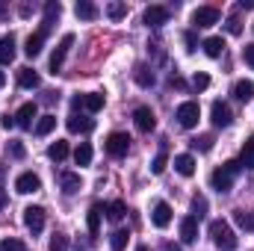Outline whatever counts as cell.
Listing matches in <instances>:
<instances>
[{
	"label": "cell",
	"instance_id": "cell-28",
	"mask_svg": "<svg viewBox=\"0 0 254 251\" xmlns=\"http://www.w3.org/2000/svg\"><path fill=\"white\" fill-rule=\"evenodd\" d=\"M18 83H21L24 89H36L42 80H39V74H36L33 68H21V71H18Z\"/></svg>",
	"mask_w": 254,
	"mask_h": 251
},
{
	"label": "cell",
	"instance_id": "cell-19",
	"mask_svg": "<svg viewBox=\"0 0 254 251\" xmlns=\"http://www.w3.org/2000/svg\"><path fill=\"white\" fill-rule=\"evenodd\" d=\"M181 240H184L187 246L198 240V219H195V216H187V219L181 222Z\"/></svg>",
	"mask_w": 254,
	"mask_h": 251
},
{
	"label": "cell",
	"instance_id": "cell-11",
	"mask_svg": "<svg viewBox=\"0 0 254 251\" xmlns=\"http://www.w3.org/2000/svg\"><path fill=\"white\" fill-rule=\"evenodd\" d=\"M104 95L101 92H89V95H80V98H74V107H80V110H86V113H98V110H104Z\"/></svg>",
	"mask_w": 254,
	"mask_h": 251
},
{
	"label": "cell",
	"instance_id": "cell-26",
	"mask_svg": "<svg viewBox=\"0 0 254 251\" xmlns=\"http://www.w3.org/2000/svg\"><path fill=\"white\" fill-rule=\"evenodd\" d=\"M92 127H95V122L86 119V116H71V119H68V130H71V133H89Z\"/></svg>",
	"mask_w": 254,
	"mask_h": 251
},
{
	"label": "cell",
	"instance_id": "cell-20",
	"mask_svg": "<svg viewBox=\"0 0 254 251\" xmlns=\"http://www.w3.org/2000/svg\"><path fill=\"white\" fill-rule=\"evenodd\" d=\"M45 36H48V33H42V30H39V33H33V36L27 39V45H24V54H27L30 60H36V57L42 54V45H45Z\"/></svg>",
	"mask_w": 254,
	"mask_h": 251
},
{
	"label": "cell",
	"instance_id": "cell-33",
	"mask_svg": "<svg viewBox=\"0 0 254 251\" xmlns=\"http://www.w3.org/2000/svg\"><path fill=\"white\" fill-rule=\"evenodd\" d=\"M127 240H130V234L127 231H113V237H110V246H113V251H125L127 249Z\"/></svg>",
	"mask_w": 254,
	"mask_h": 251
},
{
	"label": "cell",
	"instance_id": "cell-8",
	"mask_svg": "<svg viewBox=\"0 0 254 251\" xmlns=\"http://www.w3.org/2000/svg\"><path fill=\"white\" fill-rule=\"evenodd\" d=\"M192 24L195 27H213V24H219V9L216 6H198L192 12Z\"/></svg>",
	"mask_w": 254,
	"mask_h": 251
},
{
	"label": "cell",
	"instance_id": "cell-31",
	"mask_svg": "<svg viewBox=\"0 0 254 251\" xmlns=\"http://www.w3.org/2000/svg\"><path fill=\"white\" fill-rule=\"evenodd\" d=\"M48 157L51 160H57V163H63L65 157H68V142H63V139H57L51 148H48Z\"/></svg>",
	"mask_w": 254,
	"mask_h": 251
},
{
	"label": "cell",
	"instance_id": "cell-49",
	"mask_svg": "<svg viewBox=\"0 0 254 251\" xmlns=\"http://www.w3.org/2000/svg\"><path fill=\"white\" fill-rule=\"evenodd\" d=\"M163 251H181V249H178L175 243H166V246H163Z\"/></svg>",
	"mask_w": 254,
	"mask_h": 251
},
{
	"label": "cell",
	"instance_id": "cell-47",
	"mask_svg": "<svg viewBox=\"0 0 254 251\" xmlns=\"http://www.w3.org/2000/svg\"><path fill=\"white\" fill-rule=\"evenodd\" d=\"M172 86H175V89H187V83H184L181 77H172Z\"/></svg>",
	"mask_w": 254,
	"mask_h": 251
},
{
	"label": "cell",
	"instance_id": "cell-43",
	"mask_svg": "<svg viewBox=\"0 0 254 251\" xmlns=\"http://www.w3.org/2000/svg\"><path fill=\"white\" fill-rule=\"evenodd\" d=\"M228 33H231V36H240V33H243L240 18H228Z\"/></svg>",
	"mask_w": 254,
	"mask_h": 251
},
{
	"label": "cell",
	"instance_id": "cell-30",
	"mask_svg": "<svg viewBox=\"0 0 254 251\" xmlns=\"http://www.w3.org/2000/svg\"><path fill=\"white\" fill-rule=\"evenodd\" d=\"M74 163H77V166H89V163H92V145H89V142H80V145H77Z\"/></svg>",
	"mask_w": 254,
	"mask_h": 251
},
{
	"label": "cell",
	"instance_id": "cell-34",
	"mask_svg": "<svg viewBox=\"0 0 254 251\" xmlns=\"http://www.w3.org/2000/svg\"><path fill=\"white\" fill-rule=\"evenodd\" d=\"M234 222L243 228V231H254V213H246V210H237L234 213Z\"/></svg>",
	"mask_w": 254,
	"mask_h": 251
},
{
	"label": "cell",
	"instance_id": "cell-10",
	"mask_svg": "<svg viewBox=\"0 0 254 251\" xmlns=\"http://www.w3.org/2000/svg\"><path fill=\"white\" fill-rule=\"evenodd\" d=\"M210 116H213V125L216 127H231V122H234V113H231V107L225 101H213Z\"/></svg>",
	"mask_w": 254,
	"mask_h": 251
},
{
	"label": "cell",
	"instance_id": "cell-13",
	"mask_svg": "<svg viewBox=\"0 0 254 251\" xmlns=\"http://www.w3.org/2000/svg\"><path fill=\"white\" fill-rule=\"evenodd\" d=\"M151 222H154V228H169L172 225V207L166 204V201H157L154 204V213H151Z\"/></svg>",
	"mask_w": 254,
	"mask_h": 251
},
{
	"label": "cell",
	"instance_id": "cell-41",
	"mask_svg": "<svg viewBox=\"0 0 254 251\" xmlns=\"http://www.w3.org/2000/svg\"><path fill=\"white\" fill-rule=\"evenodd\" d=\"M68 249V237L65 234H54L51 237V251H65Z\"/></svg>",
	"mask_w": 254,
	"mask_h": 251
},
{
	"label": "cell",
	"instance_id": "cell-53",
	"mask_svg": "<svg viewBox=\"0 0 254 251\" xmlns=\"http://www.w3.org/2000/svg\"><path fill=\"white\" fill-rule=\"evenodd\" d=\"M136 251H148V246H139V249H136Z\"/></svg>",
	"mask_w": 254,
	"mask_h": 251
},
{
	"label": "cell",
	"instance_id": "cell-46",
	"mask_svg": "<svg viewBox=\"0 0 254 251\" xmlns=\"http://www.w3.org/2000/svg\"><path fill=\"white\" fill-rule=\"evenodd\" d=\"M0 125L6 127V130H9V127H15V116H6V119H3V122H0Z\"/></svg>",
	"mask_w": 254,
	"mask_h": 251
},
{
	"label": "cell",
	"instance_id": "cell-45",
	"mask_svg": "<svg viewBox=\"0 0 254 251\" xmlns=\"http://www.w3.org/2000/svg\"><path fill=\"white\" fill-rule=\"evenodd\" d=\"M184 42H187V51H195V48H198V42H195V33H187V36H184Z\"/></svg>",
	"mask_w": 254,
	"mask_h": 251
},
{
	"label": "cell",
	"instance_id": "cell-4",
	"mask_svg": "<svg viewBox=\"0 0 254 251\" xmlns=\"http://www.w3.org/2000/svg\"><path fill=\"white\" fill-rule=\"evenodd\" d=\"M175 119H178V125L192 130V127L198 125V119H201V107L195 104V101H184L181 107H178V113H175Z\"/></svg>",
	"mask_w": 254,
	"mask_h": 251
},
{
	"label": "cell",
	"instance_id": "cell-40",
	"mask_svg": "<svg viewBox=\"0 0 254 251\" xmlns=\"http://www.w3.org/2000/svg\"><path fill=\"white\" fill-rule=\"evenodd\" d=\"M204 210H207V198H204V195H195V198H192V213H195V219H201Z\"/></svg>",
	"mask_w": 254,
	"mask_h": 251
},
{
	"label": "cell",
	"instance_id": "cell-7",
	"mask_svg": "<svg viewBox=\"0 0 254 251\" xmlns=\"http://www.w3.org/2000/svg\"><path fill=\"white\" fill-rule=\"evenodd\" d=\"M133 125L139 127L142 133H151V130L157 127V116H154V110H151V107H136V110H133Z\"/></svg>",
	"mask_w": 254,
	"mask_h": 251
},
{
	"label": "cell",
	"instance_id": "cell-44",
	"mask_svg": "<svg viewBox=\"0 0 254 251\" xmlns=\"http://www.w3.org/2000/svg\"><path fill=\"white\" fill-rule=\"evenodd\" d=\"M243 60H246V65L254 68V45H246V48H243Z\"/></svg>",
	"mask_w": 254,
	"mask_h": 251
},
{
	"label": "cell",
	"instance_id": "cell-21",
	"mask_svg": "<svg viewBox=\"0 0 254 251\" xmlns=\"http://www.w3.org/2000/svg\"><path fill=\"white\" fill-rule=\"evenodd\" d=\"M12 60H15V36L9 33L0 39V65H9Z\"/></svg>",
	"mask_w": 254,
	"mask_h": 251
},
{
	"label": "cell",
	"instance_id": "cell-29",
	"mask_svg": "<svg viewBox=\"0 0 254 251\" xmlns=\"http://www.w3.org/2000/svg\"><path fill=\"white\" fill-rule=\"evenodd\" d=\"M104 213H107V219H110V222H122V219L127 216V204H125V201H113Z\"/></svg>",
	"mask_w": 254,
	"mask_h": 251
},
{
	"label": "cell",
	"instance_id": "cell-36",
	"mask_svg": "<svg viewBox=\"0 0 254 251\" xmlns=\"http://www.w3.org/2000/svg\"><path fill=\"white\" fill-rule=\"evenodd\" d=\"M166 169H169V157H166V151H160V154L154 157V163H151V172H154V175H163Z\"/></svg>",
	"mask_w": 254,
	"mask_h": 251
},
{
	"label": "cell",
	"instance_id": "cell-3",
	"mask_svg": "<svg viewBox=\"0 0 254 251\" xmlns=\"http://www.w3.org/2000/svg\"><path fill=\"white\" fill-rule=\"evenodd\" d=\"M71 45H74V33H65L63 39H60V45L54 48V54H51V74H60V71H63L65 57H68Z\"/></svg>",
	"mask_w": 254,
	"mask_h": 251
},
{
	"label": "cell",
	"instance_id": "cell-1",
	"mask_svg": "<svg viewBox=\"0 0 254 251\" xmlns=\"http://www.w3.org/2000/svg\"><path fill=\"white\" fill-rule=\"evenodd\" d=\"M210 237H213L216 249H222V251H237V246H240L237 234L231 231V225H228L225 219H216V222H210Z\"/></svg>",
	"mask_w": 254,
	"mask_h": 251
},
{
	"label": "cell",
	"instance_id": "cell-52",
	"mask_svg": "<svg viewBox=\"0 0 254 251\" xmlns=\"http://www.w3.org/2000/svg\"><path fill=\"white\" fill-rule=\"evenodd\" d=\"M3 15H6V6H3V3H0V18H3Z\"/></svg>",
	"mask_w": 254,
	"mask_h": 251
},
{
	"label": "cell",
	"instance_id": "cell-23",
	"mask_svg": "<svg viewBox=\"0 0 254 251\" xmlns=\"http://www.w3.org/2000/svg\"><path fill=\"white\" fill-rule=\"evenodd\" d=\"M234 98H237V101H243V104H246V101H252V98H254V83H252V80H237V83H234Z\"/></svg>",
	"mask_w": 254,
	"mask_h": 251
},
{
	"label": "cell",
	"instance_id": "cell-25",
	"mask_svg": "<svg viewBox=\"0 0 254 251\" xmlns=\"http://www.w3.org/2000/svg\"><path fill=\"white\" fill-rule=\"evenodd\" d=\"M63 15V6L57 3V0H51V3H45V27H42V33H48L51 30V24L57 21Z\"/></svg>",
	"mask_w": 254,
	"mask_h": 251
},
{
	"label": "cell",
	"instance_id": "cell-15",
	"mask_svg": "<svg viewBox=\"0 0 254 251\" xmlns=\"http://www.w3.org/2000/svg\"><path fill=\"white\" fill-rule=\"evenodd\" d=\"M74 15L83 18V21H95V18L101 15V9H98L92 0H77V3H74Z\"/></svg>",
	"mask_w": 254,
	"mask_h": 251
},
{
	"label": "cell",
	"instance_id": "cell-35",
	"mask_svg": "<svg viewBox=\"0 0 254 251\" xmlns=\"http://www.w3.org/2000/svg\"><path fill=\"white\" fill-rule=\"evenodd\" d=\"M190 145H192V151H201V154H204V151L213 148V136H207V133H204V136H195Z\"/></svg>",
	"mask_w": 254,
	"mask_h": 251
},
{
	"label": "cell",
	"instance_id": "cell-17",
	"mask_svg": "<svg viewBox=\"0 0 254 251\" xmlns=\"http://www.w3.org/2000/svg\"><path fill=\"white\" fill-rule=\"evenodd\" d=\"M133 80H136V83H139L142 89H151V86L157 83V77H154V71H151L148 65H142V63H139L136 68H133Z\"/></svg>",
	"mask_w": 254,
	"mask_h": 251
},
{
	"label": "cell",
	"instance_id": "cell-39",
	"mask_svg": "<svg viewBox=\"0 0 254 251\" xmlns=\"http://www.w3.org/2000/svg\"><path fill=\"white\" fill-rule=\"evenodd\" d=\"M210 86V74H204V71H198L195 77H192V89H198V92H204Z\"/></svg>",
	"mask_w": 254,
	"mask_h": 251
},
{
	"label": "cell",
	"instance_id": "cell-12",
	"mask_svg": "<svg viewBox=\"0 0 254 251\" xmlns=\"http://www.w3.org/2000/svg\"><path fill=\"white\" fill-rule=\"evenodd\" d=\"M36 116H39V107L30 101V104H21V110L15 113V127H24V130H30L33 122H36Z\"/></svg>",
	"mask_w": 254,
	"mask_h": 251
},
{
	"label": "cell",
	"instance_id": "cell-16",
	"mask_svg": "<svg viewBox=\"0 0 254 251\" xmlns=\"http://www.w3.org/2000/svg\"><path fill=\"white\" fill-rule=\"evenodd\" d=\"M204 54L210 57V60H219L222 54H225V39L222 36H210V39H204Z\"/></svg>",
	"mask_w": 254,
	"mask_h": 251
},
{
	"label": "cell",
	"instance_id": "cell-32",
	"mask_svg": "<svg viewBox=\"0 0 254 251\" xmlns=\"http://www.w3.org/2000/svg\"><path fill=\"white\" fill-rule=\"evenodd\" d=\"M54 127H57V116H42L36 122V136H48V133H54Z\"/></svg>",
	"mask_w": 254,
	"mask_h": 251
},
{
	"label": "cell",
	"instance_id": "cell-50",
	"mask_svg": "<svg viewBox=\"0 0 254 251\" xmlns=\"http://www.w3.org/2000/svg\"><path fill=\"white\" fill-rule=\"evenodd\" d=\"M6 201H9V198H6V192H3V189H0V210H3V207H6Z\"/></svg>",
	"mask_w": 254,
	"mask_h": 251
},
{
	"label": "cell",
	"instance_id": "cell-9",
	"mask_svg": "<svg viewBox=\"0 0 254 251\" xmlns=\"http://www.w3.org/2000/svg\"><path fill=\"white\" fill-rule=\"evenodd\" d=\"M39 189H42V178H39V175H33V172L18 175V181H15V192H21V195H33V192H39Z\"/></svg>",
	"mask_w": 254,
	"mask_h": 251
},
{
	"label": "cell",
	"instance_id": "cell-38",
	"mask_svg": "<svg viewBox=\"0 0 254 251\" xmlns=\"http://www.w3.org/2000/svg\"><path fill=\"white\" fill-rule=\"evenodd\" d=\"M0 251H27V246H24L21 240L9 237V240H3V243H0Z\"/></svg>",
	"mask_w": 254,
	"mask_h": 251
},
{
	"label": "cell",
	"instance_id": "cell-2",
	"mask_svg": "<svg viewBox=\"0 0 254 251\" xmlns=\"http://www.w3.org/2000/svg\"><path fill=\"white\" fill-rule=\"evenodd\" d=\"M240 163L237 160H231V163H225V166H219L213 175H210V187L216 189V192H231V187H234V178L240 175Z\"/></svg>",
	"mask_w": 254,
	"mask_h": 251
},
{
	"label": "cell",
	"instance_id": "cell-18",
	"mask_svg": "<svg viewBox=\"0 0 254 251\" xmlns=\"http://www.w3.org/2000/svg\"><path fill=\"white\" fill-rule=\"evenodd\" d=\"M175 172L184 175V178H192L195 175V157L192 154H178L175 157Z\"/></svg>",
	"mask_w": 254,
	"mask_h": 251
},
{
	"label": "cell",
	"instance_id": "cell-48",
	"mask_svg": "<svg viewBox=\"0 0 254 251\" xmlns=\"http://www.w3.org/2000/svg\"><path fill=\"white\" fill-rule=\"evenodd\" d=\"M240 9H254V0H240Z\"/></svg>",
	"mask_w": 254,
	"mask_h": 251
},
{
	"label": "cell",
	"instance_id": "cell-24",
	"mask_svg": "<svg viewBox=\"0 0 254 251\" xmlns=\"http://www.w3.org/2000/svg\"><path fill=\"white\" fill-rule=\"evenodd\" d=\"M243 169H254V136H249L243 142V151H240V160H237Z\"/></svg>",
	"mask_w": 254,
	"mask_h": 251
},
{
	"label": "cell",
	"instance_id": "cell-42",
	"mask_svg": "<svg viewBox=\"0 0 254 251\" xmlns=\"http://www.w3.org/2000/svg\"><path fill=\"white\" fill-rule=\"evenodd\" d=\"M6 151H9V154H12V157H15V160H24V154H27V151H24V145H21V142H9V148H6Z\"/></svg>",
	"mask_w": 254,
	"mask_h": 251
},
{
	"label": "cell",
	"instance_id": "cell-22",
	"mask_svg": "<svg viewBox=\"0 0 254 251\" xmlns=\"http://www.w3.org/2000/svg\"><path fill=\"white\" fill-rule=\"evenodd\" d=\"M104 210H107V207H101V204H92V207H89L86 222H89V234H92V237L101 234V213H104Z\"/></svg>",
	"mask_w": 254,
	"mask_h": 251
},
{
	"label": "cell",
	"instance_id": "cell-5",
	"mask_svg": "<svg viewBox=\"0 0 254 251\" xmlns=\"http://www.w3.org/2000/svg\"><path fill=\"white\" fill-rule=\"evenodd\" d=\"M104 148H107L110 157L122 160V157H127V151H130V136L127 133H110L107 142H104Z\"/></svg>",
	"mask_w": 254,
	"mask_h": 251
},
{
	"label": "cell",
	"instance_id": "cell-37",
	"mask_svg": "<svg viewBox=\"0 0 254 251\" xmlns=\"http://www.w3.org/2000/svg\"><path fill=\"white\" fill-rule=\"evenodd\" d=\"M107 15H110L113 21H122L127 15V6L125 3H110V6H107Z\"/></svg>",
	"mask_w": 254,
	"mask_h": 251
},
{
	"label": "cell",
	"instance_id": "cell-6",
	"mask_svg": "<svg viewBox=\"0 0 254 251\" xmlns=\"http://www.w3.org/2000/svg\"><path fill=\"white\" fill-rule=\"evenodd\" d=\"M24 225H27V231H30L33 237L42 234V231H45V207H39V204L27 207V210H24Z\"/></svg>",
	"mask_w": 254,
	"mask_h": 251
},
{
	"label": "cell",
	"instance_id": "cell-14",
	"mask_svg": "<svg viewBox=\"0 0 254 251\" xmlns=\"http://www.w3.org/2000/svg\"><path fill=\"white\" fill-rule=\"evenodd\" d=\"M142 21H145L148 27H163V24L169 21V9H166V6H148L145 15H142Z\"/></svg>",
	"mask_w": 254,
	"mask_h": 251
},
{
	"label": "cell",
	"instance_id": "cell-27",
	"mask_svg": "<svg viewBox=\"0 0 254 251\" xmlns=\"http://www.w3.org/2000/svg\"><path fill=\"white\" fill-rule=\"evenodd\" d=\"M60 184H63V189L68 192V195L83 187V181H80V175H77V172H63V175H60Z\"/></svg>",
	"mask_w": 254,
	"mask_h": 251
},
{
	"label": "cell",
	"instance_id": "cell-51",
	"mask_svg": "<svg viewBox=\"0 0 254 251\" xmlns=\"http://www.w3.org/2000/svg\"><path fill=\"white\" fill-rule=\"evenodd\" d=\"M3 83H6V74H3V71H0V86H3Z\"/></svg>",
	"mask_w": 254,
	"mask_h": 251
}]
</instances>
